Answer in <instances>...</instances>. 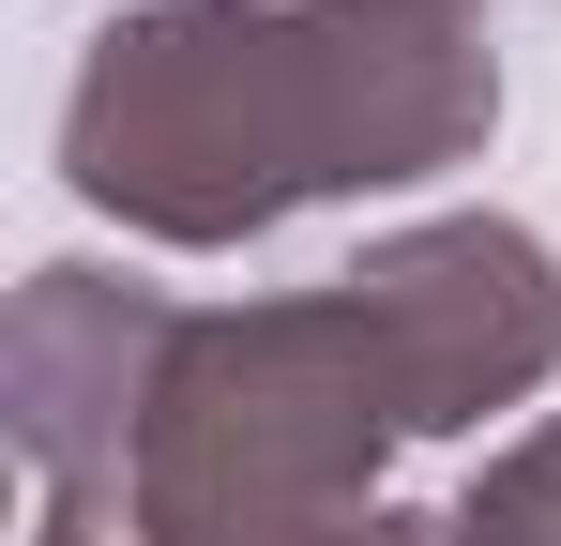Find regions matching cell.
Wrapping results in <instances>:
<instances>
[{"label": "cell", "mask_w": 561, "mask_h": 546, "mask_svg": "<svg viewBox=\"0 0 561 546\" xmlns=\"http://www.w3.org/2000/svg\"><path fill=\"white\" fill-rule=\"evenodd\" d=\"M485 137L501 46L456 0H137L61 91V182L168 259L440 182Z\"/></svg>", "instance_id": "1"}, {"label": "cell", "mask_w": 561, "mask_h": 546, "mask_svg": "<svg viewBox=\"0 0 561 546\" xmlns=\"http://www.w3.org/2000/svg\"><path fill=\"white\" fill-rule=\"evenodd\" d=\"M394 441H425L410 364L379 334V304L334 273L274 304H183L122 486L168 546H243V532H304V516H365Z\"/></svg>", "instance_id": "2"}, {"label": "cell", "mask_w": 561, "mask_h": 546, "mask_svg": "<svg viewBox=\"0 0 561 546\" xmlns=\"http://www.w3.org/2000/svg\"><path fill=\"white\" fill-rule=\"evenodd\" d=\"M350 288L379 304V334L410 364V410L425 441H456L485 410H531L561 379V259L516 213H425V228H379Z\"/></svg>", "instance_id": "3"}, {"label": "cell", "mask_w": 561, "mask_h": 546, "mask_svg": "<svg viewBox=\"0 0 561 546\" xmlns=\"http://www.w3.org/2000/svg\"><path fill=\"white\" fill-rule=\"evenodd\" d=\"M168 334H183V304L106 273V259H46L15 288V319H0V425L31 455V486H122L137 470Z\"/></svg>", "instance_id": "4"}, {"label": "cell", "mask_w": 561, "mask_h": 546, "mask_svg": "<svg viewBox=\"0 0 561 546\" xmlns=\"http://www.w3.org/2000/svg\"><path fill=\"white\" fill-rule=\"evenodd\" d=\"M456 546H561V410L516 425V441L456 486Z\"/></svg>", "instance_id": "5"}, {"label": "cell", "mask_w": 561, "mask_h": 546, "mask_svg": "<svg viewBox=\"0 0 561 546\" xmlns=\"http://www.w3.org/2000/svg\"><path fill=\"white\" fill-rule=\"evenodd\" d=\"M31 546H168V532L137 516V486H46V516H31Z\"/></svg>", "instance_id": "6"}, {"label": "cell", "mask_w": 561, "mask_h": 546, "mask_svg": "<svg viewBox=\"0 0 561 546\" xmlns=\"http://www.w3.org/2000/svg\"><path fill=\"white\" fill-rule=\"evenodd\" d=\"M243 546H456V516H394V501H365V516H304V532H243Z\"/></svg>", "instance_id": "7"}, {"label": "cell", "mask_w": 561, "mask_h": 546, "mask_svg": "<svg viewBox=\"0 0 561 546\" xmlns=\"http://www.w3.org/2000/svg\"><path fill=\"white\" fill-rule=\"evenodd\" d=\"M456 15H470V0H456Z\"/></svg>", "instance_id": "8"}]
</instances>
